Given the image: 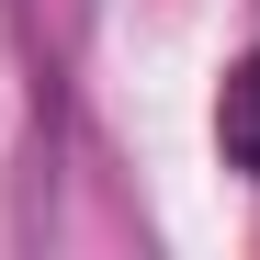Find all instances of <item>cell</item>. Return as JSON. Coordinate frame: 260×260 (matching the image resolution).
Listing matches in <instances>:
<instances>
[{
	"mask_svg": "<svg viewBox=\"0 0 260 260\" xmlns=\"http://www.w3.org/2000/svg\"><path fill=\"white\" fill-rule=\"evenodd\" d=\"M215 136H226V158L260 181V46L226 68V102H215Z\"/></svg>",
	"mask_w": 260,
	"mask_h": 260,
	"instance_id": "cell-1",
	"label": "cell"
}]
</instances>
